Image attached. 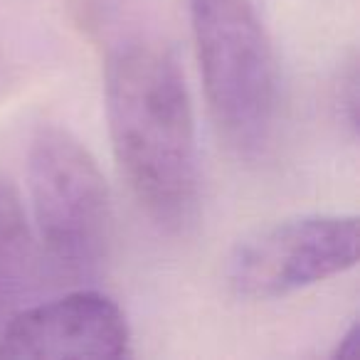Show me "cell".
Masks as SVG:
<instances>
[{
	"instance_id": "cell-8",
	"label": "cell",
	"mask_w": 360,
	"mask_h": 360,
	"mask_svg": "<svg viewBox=\"0 0 360 360\" xmlns=\"http://www.w3.org/2000/svg\"><path fill=\"white\" fill-rule=\"evenodd\" d=\"M358 338H360V321H353V323H350V328L345 330L343 335H340L338 345L333 348L330 358H333V360H338V358H353L355 350H358Z\"/></svg>"
},
{
	"instance_id": "cell-5",
	"label": "cell",
	"mask_w": 360,
	"mask_h": 360,
	"mask_svg": "<svg viewBox=\"0 0 360 360\" xmlns=\"http://www.w3.org/2000/svg\"><path fill=\"white\" fill-rule=\"evenodd\" d=\"M131 355V326L111 296L79 289L22 306L0 326V358L116 360Z\"/></svg>"
},
{
	"instance_id": "cell-4",
	"label": "cell",
	"mask_w": 360,
	"mask_h": 360,
	"mask_svg": "<svg viewBox=\"0 0 360 360\" xmlns=\"http://www.w3.org/2000/svg\"><path fill=\"white\" fill-rule=\"evenodd\" d=\"M358 252V215H296L245 237L232 250L225 276L240 299L271 301L353 269Z\"/></svg>"
},
{
	"instance_id": "cell-2",
	"label": "cell",
	"mask_w": 360,
	"mask_h": 360,
	"mask_svg": "<svg viewBox=\"0 0 360 360\" xmlns=\"http://www.w3.org/2000/svg\"><path fill=\"white\" fill-rule=\"evenodd\" d=\"M188 11L217 134L240 158H257L274 134L279 75L255 0H188Z\"/></svg>"
},
{
	"instance_id": "cell-7",
	"label": "cell",
	"mask_w": 360,
	"mask_h": 360,
	"mask_svg": "<svg viewBox=\"0 0 360 360\" xmlns=\"http://www.w3.org/2000/svg\"><path fill=\"white\" fill-rule=\"evenodd\" d=\"M340 116L348 121L350 129H358V67L355 60L348 62L345 75H340Z\"/></svg>"
},
{
	"instance_id": "cell-3",
	"label": "cell",
	"mask_w": 360,
	"mask_h": 360,
	"mask_svg": "<svg viewBox=\"0 0 360 360\" xmlns=\"http://www.w3.org/2000/svg\"><path fill=\"white\" fill-rule=\"evenodd\" d=\"M32 232L47 271L86 279L111 240L109 186L91 150L62 126H42L27 150Z\"/></svg>"
},
{
	"instance_id": "cell-6",
	"label": "cell",
	"mask_w": 360,
	"mask_h": 360,
	"mask_svg": "<svg viewBox=\"0 0 360 360\" xmlns=\"http://www.w3.org/2000/svg\"><path fill=\"white\" fill-rule=\"evenodd\" d=\"M47 269L22 200L11 183L0 180V319L6 323L22 309Z\"/></svg>"
},
{
	"instance_id": "cell-1",
	"label": "cell",
	"mask_w": 360,
	"mask_h": 360,
	"mask_svg": "<svg viewBox=\"0 0 360 360\" xmlns=\"http://www.w3.org/2000/svg\"><path fill=\"white\" fill-rule=\"evenodd\" d=\"M104 104L111 150L139 207L165 232L193 222L200 200L195 111L178 57L134 37L106 60Z\"/></svg>"
}]
</instances>
